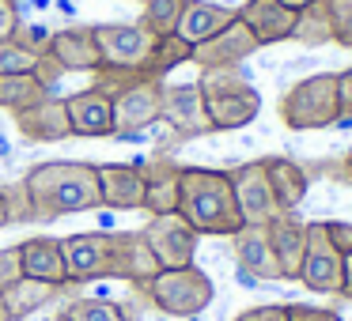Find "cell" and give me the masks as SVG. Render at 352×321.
Returning a JSON list of instances; mask_svg holds the SVG:
<instances>
[{"mask_svg":"<svg viewBox=\"0 0 352 321\" xmlns=\"http://www.w3.org/2000/svg\"><path fill=\"white\" fill-rule=\"evenodd\" d=\"M140 4H144V0H140Z\"/></svg>","mask_w":352,"mask_h":321,"instance_id":"obj_49","label":"cell"},{"mask_svg":"<svg viewBox=\"0 0 352 321\" xmlns=\"http://www.w3.org/2000/svg\"><path fill=\"white\" fill-rule=\"evenodd\" d=\"M61 313L69 321H133L140 310L122 306V302H102V298H87L84 295V298H72Z\"/></svg>","mask_w":352,"mask_h":321,"instance_id":"obj_29","label":"cell"},{"mask_svg":"<svg viewBox=\"0 0 352 321\" xmlns=\"http://www.w3.org/2000/svg\"><path fill=\"white\" fill-rule=\"evenodd\" d=\"M235 19V8H228V4H208V0H190L182 12V19H178L175 27V38H182L186 46H201V42H208L212 34H220L223 27Z\"/></svg>","mask_w":352,"mask_h":321,"instance_id":"obj_24","label":"cell"},{"mask_svg":"<svg viewBox=\"0 0 352 321\" xmlns=\"http://www.w3.org/2000/svg\"><path fill=\"white\" fill-rule=\"evenodd\" d=\"M205 117L212 132H235L246 129L261 114V95L250 80H243L239 69H205L197 80Z\"/></svg>","mask_w":352,"mask_h":321,"instance_id":"obj_3","label":"cell"},{"mask_svg":"<svg viewBox=\"0 0 352 321\" xmlns=\"http://www.w3.org/2000/svg\"><path fill=\"white\" fill-rule=\"evenodd\" d=\"M50 57L61 64V72H99L102 54L95 42V27H61L50 38Z\"/></svg>","mask_w":352,"mask_h":321,"instance_id":"obj_18","label":"cell"},{"mask_svg":"<svg viewBox=\"0 0 352 321\" xmlns=\"http://www.w3.org/2000/svg\"><path fill=\"white\" fill-rule=\"evenodd\" d=\"M16 129L23 132L31 144H57V140L72 136L69 106H65V99H57V95H46L42 102L19 110V114H16Z\"/></svg>","mask_w":352,"mask_h":321,"instance_id":"obj_17","label":"cell"},{"mask_svg":"<svg viewBox=\"0 0 352 321\" xmlns=\"http://www.w3.org/2000/svg\"><path fill=\"white\" fill-rule=\"evenodd\" d=\"M0 321H12V313H8V302H4V291H0Z\"/></svg>","mask_w":352,"mask_h":321,"instance_id":"obj_47","label":"cell"},{"mask_svg":"<svg viewBox=\"0 0 352 321\" xmlns=\"http://www.w3.org/2000/svg\"><path fill=\"white\" fill-rule=\"evenodd\" d=\"M341 298H349V302H352V253L344 257V287H341Z\"/></svg>","mask_w":352,"mask_h":321,"instance_id":"obj_44","label":"cell"},{"mask_svg":"<svg viewBox=\"0 0 352 321\" xmlns=\"http://www.w3.org/2000/svg\"><path fill=\"white\" fill-rule=\"evenodd\" d=\"M27 193H31L34 223H50L72 212H95L102 208L99 193V170L95 163H38L31 174L23 178Z\"/></svg>","mask_w":352,"mask_h":321,"instance_id":"obj_1","label":"cell"},{"mask_svg":"<svg viewBox=\"0 0 352 321\" xmlns=\"http://www.w3.org/2000/svg\"><path fill=\"white\" fill-rule=\"evenodd\" d=\"M140 235H144V242L152 246L160 268H186V265H193V253H197V238L201 235L178 212L152 215Z\"/></svg>","mask_w":352,"mask_h":321,"instance_id":"obj_10","label":"cell"},{"mask_svg":"<svg viewBox=\"0 0 352 321\" xmlns=\"http://www.w3.org/2000/svg\"><path fill=\"white\" fill-rule=\"evenodd\" d=\"M284 8H292V12H299V8H307V4H314V0H280Z\"/></svg>","mask_w":352,"mask_h":321,"instance_id":"obj_45","label":"cell"},{"mask_svg":"<svg viewBox=\"0 0 352 321\" xmlns=\"http://www.w3.org/2000/svg\"><path fill=\"white\" fill-rule=\"evenodd\" d=\"M265 230H269V246L276 253V265H280V280H299L307 253V223L296 212H280L265 223Z\"/></svg>","mask_w":352,"mask_h":321,"instance_id":"obj_16","label":"cell"},{"mask_svg":"<svg viewBox=\"0 0 352 321\" xmlns=\"http://www.w3.org/2000/svg\"><path fill=\"white\" fill-rule=\"evenodd\" d=\"M193 49L186 46L182 38H175V34H163L160 42H155V54H152V76H167L170 69H178L182 61H190Z\"/></svg>","mask_w":352,"mask_h":321,"instance_id":"obj_31","label":"cell"},{"mask_svg":"<svg viewBox=\"0 0 352 321\" xmlns=\"http://www.w3.org/2000/svg\"><path fill=\"white\" fill-rule=\"evenodd\" d=\"M19 27V4L16 0H0V42H8Z\"/></svg>","mask_w":352,"mask_h":321,"instance_id":"obj_40","label":"cell"},{"mask_svg":"<svg viewBox=\"0 0 352 321\" xmlns=\"http://www.w3.org/2000/svg\"><path fill=\"white\" fill-rule=\"evenodd\" d=\"M16 280H23V261H19V246L0 250V291H8Z\"/></svg>","mask_w":352,"mask_h":321,"instance_id":"obj_36","label":"cell"},{"mask_svg":"<svg viewBox=\"0 0 352 321\" xmlns=\"http://www.w3.org/2000/svg\"><path fill=\"white\" fill-rule=\"evenodd\" d=\"M0 197L8 204V219L12 223H31L34 219V208H31V193H27L23 182L16 185H0Z\"/></svg>","mask_w":352,"mask_h":321,"instance_id":"obj_34","label":"cell"},{"mask_svg":"<svg viewBox=\"0 0 352 321\" xmlns=\"http://www.w3.org/2000/svg\"><path fill=\"white\" fill-rule=\"evenodd\" d=\"M326 223V235L329 242H333V250L341 253V257H349L352 253V223L349 219H322Z\"/></svg>","mask_w":352,"mask_h":321,"instance_id":"obj_38","label":"cell"},{"mask_svg":"<svg viewBox=\"0 0 352 321\" xmlns=\"http://www.w3.org/2000/svg\"><path fill=\"white\" fill-rule=\"evenodd\" d=\"M186 4L190 0H144V16H140V27H148L152 34H175L178 19H182Z\"/></svg>","mask_w":352,"mask_h":321,"instance_id":"obj_30","label":"cell"},{"mask_svg":"<svg viewBox=\"0 0 352 321\" xmlns=\"http://www.w3.org/2000/svg\"><path fill=\"white\" fill-rule=\"evenodd\" d=\"M144 298L155 306L160 313L167 318H197L212 306L216 298V287L208 280V272H201L197 265H186V268H160L152 280L144 283Z\"/></svg>","mask_w":352,"mask_h":321,"instance_id":"obj_4","label":"cell"},{"mask_svg":"<svg viewBox=\"0 0 352 321\" xmlns=\"http://www.w3.org/2000/svg\"><path fill=\"white\" fill-rule=\"evenodd\" d=\"M322 170H326V174L333 178V182H344V185H352V147H349V152H344L337 163H329V167H322Z\"/></svg>","mask_w":352,"mask_h":321,"instance_id":"obj_41","label":"cell"},{"mask_svg":"<svg viewBox=\"0 0 352 321\" xmlns=\"http://www.w3.org/2000/svg\"><path fill=\"white\" fill-rule=\"evenodd\" d=\"M299 283L311 287L314 295H341V287H344V257L333 250L322 219L307 223V253H303Z\"/></svg>","mask_w":352,"mask_h":321,"instance_id":"obj_7","label":"cell"},{"mask_svg":"<svg viewBox=\"0 0 352 321\" xmlns=\"http://www.w3.org/2000/svg\"><path fill=\"white\" fill-rule=\"evenodd\" d=\"M160 121L167 129H175V136H205L212 132L205 117V102H201V87L197 84H170L163 87V110Z\"/></svg>","mask_w":352,"mask_h":321,"instance_id":"obj_13","label":"cell"},{"mask_svg":"<svg viewBox=\"0 0 352 321\" xmlns=\"http://www.w3.org/2000/svg\"><path fill=\"white\" fill-rule=\"evenodd\" d=\"M140 174H144V208L140 212H148V215L178 212V178H182V167L175 159H167V155H160V159H148L140 167Z\"/></svg>","mask_w":352,"mask_h":321,"instance_id":"obj_22","label":"cell"},{"mask_svg":"<svg viewBox=\"0 0 352 321\" xmlns=\"http://www.w3.org/2000/svg\"><path fill=\"white\" fill-rule=\"evenodd\" d=\"M292 42H299V46H326V42H333V27H329L326 0H314V4H307V8L296 12Z\"/></svg>","mask_w":352,"mask_h":321,"instance_id":"obj_28","label":"cell"},{"mask_svg":"<svg viewBox=\"0 0 352 321\" xmlns=\"http://www.w3.org/2000/svg\"><path fill=\"white\" fill-rule=\"evenodd\" d=\"M265 174L273 185V197L280 212H296L303 204L307 189H311V170L299 167L296 159H284V155H269L265 159Z\"/></svg>","mask_w":352,"mask_h":321,"instance_id":"obj_25","label":"cell"},{"mask_svg":"<svg viewBox=\"0 0 352 321\" xmlns=\"http://www.w3.org/2000/svg\"><path fill=\"white\" fill-rule=\"evenodd\" d=\"M34 76H38L42 84H46L50 91H54V80L61 76V64H57L50 54H42V57H38V64H34Z\"/></svg>","mask_w":352,"mask_h":321,"instance_id":"obj_42","label":"cell"},{"mask_svg":"<svg viewBox=\"0 0 352 321\" xmlns=\"http://www.w3.org/2000/svg\"><path fill=\"white\" fill-rule=\"evenodd\" d=\"M155 272H160V261H155L152 246L144 242L140 230H122V235H114V276H110V280H125V283H133V287H144Z\"/></svg>","mask_w":352,"mask_h":321,"instance_id":"obj_21","label":"cell"},{"mask_svg":"<svg viewBox=\"0 0 352 321\" xmlns=\"http://www.w3.org/2000/svg\"><path fill=\"white\" fill-rule=\"evenodd\" d=\"M228 178H231V189H235V204H239L243 223L265 227L273 215H280L276 197H273V185H269V174H265V159L243 163V167L228 170Z\"/></svg>","mask_w":352,"mask_h":321,"instance_id":"obj_11","label":"cell"},{"mask_svg":"<svg viewBox=\"0 0 352 321\" xmlns=\"http://www.w3.org/2000/svg\"><path fill=\"white\" fill-rule=\"evenodd\" d=\"M258 49H261V46H258V38L250 34V27H246L243 19L235 16L220 34H212L208 42L193 46L190 61L197 64L201 72H205V69H239V64H243L246 57H254Z\"/></svg>","mask_w":352,"mask_h":321,"instance_id":"obj_12","label":"cell"},{"mask_svg":"<svg viewBox=\"0 0 352 321\" xmlns=\"http://www.w3.org/2000/svg\"><path fill=\"white\" fill-rule=\"evenodd\" d=\"M337 95H341V114L352 117V69L337 72Z\"/></svg>","mask_w":352,"mask_h":321,"instance_id":"obj_43","label":"cell"},{"mask_svg":"<svg viewBox=\"0 0 352 321\" xmlns=\"http://www.w3.org/2000/svg\"><path fill=\"white\" fill-rule=\"evenodd\" d=\"M69 283H91L114 276V235L107 230H84V235L61 238Z\"/></svg>","mask_w":352,"mask_h":321,"instance_id":"obj_8","label":"cell"},{"mask_svg":"<svg viewBox=\"0 0 352 321\" xmlns=\"http://www.w3.org/2000/svg\"><path fill=\"white\" fill-rule=\"evenodd\" d=\"M46 95H54L46 84H42L34 72H19V76H0V106L19 114V110L42 102Z\"/></svg>","mask_w":352,"mask_h":321,"instance_id":"obj_27","label":"cell"},{"mask_svg":"<svg viewBox=\"0 0 352 321\" xmlns=\"http://www.w3.org/2000/svg\"><path fill=\"white\" fill-rule=\"evenodd\" d=\"M65 106H69L72 136H87V140L114 136V102H110V95H102L99 87L69 95Z\"/></svg>","mask_w":352,"mask_h":321,"instance_id":"obj_14","label":"cell"},{"mask_svg":"<svg viewBox=\"0 0 352 321\" xmlns=\"http://www.w3.org/2000/svg\"><path fill=\"white\" fill-rule=\"evenodd\" d=\"M99 170V193L102 208L114 212H140L144 208V174L129 163H95Z\"/></svg>","mask_w":352,"mask_h":321,"instance_id":"obj_15","label":"cell"},{"mask_svg":"<svg viewBox=\"0 0 352 321\" xmlns=\"http://www.w3.org/2000/svg\"><path fill=\"white\" fill-rule=\"evenodd\" d=\"M235 321H288V302H261L235 313Z\"/></svg>","mask_w":352,"mask_h":321,"instance_id":"obj_37","label":"cell"},{"mask_svg":"<svg viewBox=\"0 0 352 321\" xmlns=\"http://www.w3.org/2000/svg\"><path fill=\"white\" fill-rule=\"evenodd\" d=\"M61 291L65 287H57V283L23 276V280H16L8 291H4V302H8L12 321H23V318H31V313H38L42 306H50L54 298H61Z\"/></svg>","mask_w":352,"mask_h":321,"instance_id":"obj_26","label":"cell"},{"mask_svg":"<svg viewBox=\"0 0 352 321\" xmlns=\"http://www.w3.org/2000/svg\"><path fill=\"white\" fill-rule=\"evenodd\" d=\"M280 121L292 132L333 129L341 121V95H337V72L307 76L280 99Z\"/></svg>","mask_w":352,"mask_h":321,"instance_id":"obj_5","label":"cell"},{"mask_svg":"<svg viewBox=\"0 0 352 321\" xmlns=\"http://www.w3.org/2000/svg\"><path fill=\"white\" fill-rule=\"evenodd\" d=\"M163 80L160 76H144L137 80L133 87L118 91L114 99V136H137L140 129L160 121V110H163Z\"/></svg>","mask_w":352,"mask_h":321,"instance_id":"obj_9","label":"cell"},{"mask_svg":"<svg viewBox=\"0 0 352 321\" xmlns=\"http://www.w3.org/2000/svg\"><path fill=\"white\" fill-rule=\"evenodd\" d=\"M178 215L197 235H212V238L235 235L243 227V215H239L228 170L182 167V178H178Z\"/></svg>","mask_w":352,"mask_h":321,"instance_id":"obj_2","label":"cell"},{"mask_svg":"<svg viewBox=\"0 0 352 321\" xmlns=\"http://www.w3.org/2000/svg\"><path fill=\"white\" fill-rule=\"evenodd\" d=\"M288 321H341V313H333V310H322V306L288 302Z\"/></svg>","mask_w":352,"mask_h":321,"instance_id":"obj_39","label":"cell"},{"mask_svg":"<svg viewBox=\"0 0 352 321\" xmlns=\"http://www.w3.org/2000/svg\"><path fill=\"white\" fill-rule=\"evenodd\" d=\"M235 16L250 27L258 46L292 42V31H296V12L284 8L280 0H246L243 8H235Z\"/></svg>","mask_w":352,"mask_h":321,"instance_id":"obj_20","label":"cell"},{"mask_svg":"<svg viewBox=\"0 0 352 321\" xmlns=\"http://www.w3.org/2000/svg\"><path fill=\"white\" fill-rule=\"evenodd\" d=\"M38 57L31 49H23L16 38L0 42V76H19V72H34Z\"/></svg>","mask_w":352,"mask_h":321,"instance_id":"obj_32","label":"cell"},{"mask_svg":"<svg viewBox=\"0 0 352 321\" xmlns=\"http://www.w3.org/2000/svg\"><path fill=\"white\" fill-rule=\"evenodd\" d=\"M8 223H12L8 219V204H4V197H0V227H8Z\"/></svg>","mask_w":352,"mask_h":321,"instance_id":"obj_46","label":"cell"},{"mask_svg":"<svg viewBox=\"0 0 352 321\" xmlns=\"http://www.w3.org/2000/svg\"><path fill=\"white\" fill-rule=\"evenodd\" d=\"M95 42L102 54V69L148 72L152 76V54L160 34L140 23H95Z\"/></svg>","mask_w":352,"mask_h":321,"instance_id":"obj_6","label":"cell"},{"mask_svg":"<svg viewBox=\"0 0 352 321\" xmlns=\"http://www.w3.org/2000/svg\"><path fill=\"white\" fill-rule=\"evenodd\" d=\"M12 38H16L23 49H31L34 57H42V54H50V38H54V31H46V27H38V23H34V27L19 23Z\"/></svg>","mask_w":352,"mask_h":321,"instance_id":"obj_35","label":"cell"},{"mask_svg":"<svg viewBox=\"0 0 352 321\" xmlns=\"http://www.w3.org/2000/svg\"><path fill=\"white\" fill-rule=\"evenodd\" d=\"M329 27H333V42L352 49V0H326Z\"/></svg>","mask_w":352,"mask_h":321,"instance_id":"obj_33","label":"cell"},{"mask_svg":"<svg viewBox=\"0 0 352 321\" xmlns=\"http://www.w3.org/2000/svg\"><path fill=\"white\" fill-rule=\"evenodd\" d=\"M231 250L243 272H250L258 283L265 280H280V265H276V253L269 246V230L258 223H243V227L231 235Z\"/></svg>","mask_w":352,"mask_h":321,"instance_id":"obj_19","label":"cell"},{"mask_svg":"<svg viewBox=\"0 0 352 321\" xmlns=\"http://www.w3.org/2000/svg\"><path fill=\"white\" fill-rule=\"evenodd\" d=\"M19 261H23V276H31V280H46V283H57V287H72L61 238H50V235L27 238V242H19Z\"/></svg>","mask_w":352,"mask_h":321,"instance_id":"obj_23","label":"cell"},{"mask_svg":"<svg viewBox=\"0 0 352 321\" xmlns=\"http://www.w3.org/2000/svg\"><path fill=\"white\" fill-rule=\"evenodd\" d=\"M54 321H69V318H65V313H61V318H54Z\"/></svg>","mask_w":352,"mask_h":321,"instance_id":"obj_48","label":"cell"}]
</instances>
